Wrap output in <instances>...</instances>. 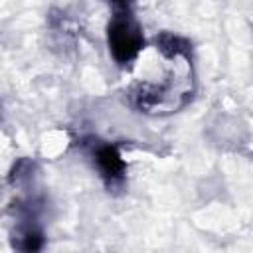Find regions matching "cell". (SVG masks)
<instances>
[{
	"label": "cell",
	"instance_id": "6da1fadb",
	"mask_svg": "<svg viewBox=\"0 0 253 253\" xmlns=\"http://www.w3.org/2000/svg\"><path fill=\"white\" fill-rule=\"evenodd\" d=\"M107 42L109 51L119 65L132 63L140 55L144 47V36L138 22L130 16L126 8L117 10V14L111 18L107 28Z\"/></svg>",
	"mask_w": 253,
	"mask_h": 253
},
{
	"label": "cell",
	"instance_id": "7a4b0ae2",
	"mask_svg": "<svg viewBox=\"0 0 253 253\" xmlns=\"http://www.w3.org/2000/svg\"><path fill=\"white\" fill-rule=\"evenodd\" d=\"M95 162H97V168L101 172V176L109 182V184H117L125 178V170H126V164L119 152L117 146L113 144H103L97 148L95 152Z\"/></svg>",
	"mask_w": 253,
	"mask_h": 253
},
{
	"label": "cell",
	"instance_id": "3957f363",
	"mask_svg": "<svg viewBox=\"0 0 253 253\" xmlns=\"http://www.w3.org/2000/svg\"><path fill=\"white\" fill-rule=\"evenodd\" d=\"M117 10H121V8H126V4L130 2V0H109Z\"/></svg>",
	"mask_w": 253,
	"mask_h": 253
}]
</instances>
